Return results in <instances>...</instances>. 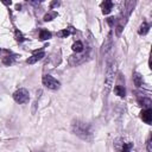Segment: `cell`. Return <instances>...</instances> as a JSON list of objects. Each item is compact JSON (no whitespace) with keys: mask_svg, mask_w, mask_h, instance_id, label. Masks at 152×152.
<instances>
[{"mask_svg":"<svg viewBox=\"0 0 152 152\" xmlns=\"http://www.w3.org/2000/svg\"><path fill=\"white\" fill-rule=\"evenodd\" d=\"M71 131H72L74 134H76L77 137H80L81 139H84V140H89L93 137L91 126L89 124L83 122V121H80V120H76V121L72 122Z\"/></svg>","mask_w":152,"mask_h":152,"instance_id":"6da1fadb","label":"cell"},{"mask_svg":"<svg viewBox=\"0 0 152 152\" xmlns=\"http://www.w3.org/2000/svg\"><path fill=\"white\" fill-rule=\"evenodd\" d=\"M114 72H115V68L113 63H108L107 69H106V74H104V89L103 93L107 95L113 86L114 82Z\"/></svg>","mask_w":152,"mask_h":152,"instance_id":"7a4b0ae2","label":"cell"},{"mask_svg":"<svg viewBox=\"0 0 152 152\" xmlns=\"http://www.w3.org/2000/svg\"><path fill=\"white\" fill-rule=\"evenodd\" d=\"M13 99H14V101H15L17 103L23 104V103H26V102L28 101L30 94H28V91H27L25 88H20V89H18V90L13 94Z\"/></svg>","mask_w":152,"mask_h":152,"instance_id":"3957f363","label":"cell"},{"mask_svg":"<svg viewBox=\"0 0 152 152\" xmlns=\"http://www.w3.org/2000/svg\"><path fill=\"white\" fill-rule=\"evenodd\" d=\"M42 82H43V84H44L46 88L52 89V90L58 89L59 86H61V83H59L55 77H52V76H50V75H44L43 78H42Z\"/></svg>","mask_w":152,"mask_h":152,"instance_id":"277c9868","label":"cell"},{"mask_svg":"<svg viewBox=\"0 0 152 152\" xmlns=\"http://www.w3.org/2000/svg\"><path fill=\"white\" fill-rule=\"evenodd\" d=\"M87 57H88V53L74 55V56H70V58H69V63H70V65H78V64L83 63L84 61H87Z\"/></svg>","mask_w":152,"mask_h":152,"instance_id":"5b68a950","label":"cell"},{"mask_svg":"<svg viewBox=\"0 0 152 152\" xmlns=\"http://www.w3.org/2000/svg\"><path fill=\"white\" fill-rule=\"evenodd\" d=\"M44 56H45V52H44L43 50L36 51L31 57H28V58L26 59V63H27V64H34V63H37L38 61L43 59V57H44Z\"/></svg>","mask_w":152,"mask_h":152,"instance_id":"8992f818","label":"cell"},{"mask_svg":"<svg viewBox=\"0 0 152 152\" xmlns=\"http://www.w3.org/2000/svg\"><path fill=\"white\" fill-rule=\"evenodd\" d=\"M140 116H141V119H142L144 122L151 124V121H152V110H151L150 108H146V109L141 110Z\"/></svg>","mask_w":152,"mask_h":152,"instance_id":"52a82bcc","label":"cell"},{"mask_svg":"<svg viewBox=\"0 0 152 152\" xmlns=\"http://www.w3.org/2000/svg\"><path fill=\"white\" fill-rule=\"evenodd\" d=\"M110 46H112V32L108 33V36H107V38H106V42H104L103 45H102L101 53H106V52L110 49Z\"/></svg>","mask_w":152,"mask_h":152,"instance_id":"ba28073f","label":"cell"},{"mask_svg":"<svg viewBox=\"0 0 152 152\" xmlns=\"http://www.w3.org/2000/svg\"><path fill=\"white\" fill-rule=\"evenodd\" d=\"M101 8H102V13L103 14H108L113 8V2L110 0H104L101 4Z\"/></svg>","mask_w":152,"mask_h":152,"instance_id":"9c48e42d","label":"cell"},{"mask_svg":"<svg viewBox=\"0 0 152 152\" xmlns=\"http://www.w3.org/2000/svg\"><path fill=\"white\" fill-rule=\"evenodd\" d=\"M72 51L74 52H76V53H81L82 51H83V49H84V45H83V43L82 42H80V40H77V42H75L74 44H72Z\"/></svg>","mask_w":152,"mask_h":152,"instance_id":"30bf717a","label":"cell"},{"mask_svg":"<svg viewBox=\"0 0 152 152\" xmlns=\"http://www.w3.org/2000/svg\"><path fill=\"white\" fill-rule=\"evenodd\" d=\"M57 17V12L56 11H48V13H45L43 20L44 21H51L52 19H55Z\"/></svg>","mask_w":152,"mask_h":152,"instance_id":"8fae6325","label":"cell"},{"mask_svg":"<svg viewBox=\"0 0 152 152\" xmlns=\"http://www.w3.org/2000/svg\"><path fill=\"white\" fill-rule=\"evenodd\" d=\"M133 82L137 87H141L142 84V76L139 74V72H134L133 74Z\"/></svg>","mask_w":152,"mask_h":152,"instance_id":"7c38bea8","label":"cell"},{"mask_svg":"<svg viewBox=\"0 0 152 152\" xmlns=\"http://www.w3.org/2000/svg\"><path fill=\"white\" fill-rule=\"evenodd\" d=\"M114 93L120 96V97H124L125 94H126V90H125V87L124 86H115L114 87Z\"/></svg>","mask_w":152,"mask_h":152,"instance_id":"4fadbf2b","label":"cell"},{"mask_svg":"<svg viewBox=\"0 0 152 152\" xmlns=\"http://www.w3.org/2000/svg\"><path fill=\"white\" fill-rule=\"evenodd\" d=\"M148 30H150V25H148L146 21H144V23L140 25V27H139V30H138V33H139V34H146V33L148 32Z\"/></svg>","mask_w":152,"mask_h":152,"instance_id":"5bb4252c","label":"cell"},{"mask_svg":"<svg viewBox=\"0 0 152 152\" xmlns=\"http://www.w3.org/2000/svg\"><path fill=\"white\" fill-rule=\"evenodd\" d=\"M51 38V32H49L48 30H40L39 32V39L40 40H48Z\"/></svg>","mask_w":152,"mask_h":152,"instance_id":"9a60e30c","label":"cell"},{"mask_svg":"<svg viewBox=\"0 0 152 152\" xmlns=\"http://www.w3.org/2000/svg\"><path fill=\"white\" fill-rule=\"evenodd\" d=\"M132 147H133V142H122L120 152H131Z\"/></svg>","mask_w":152,"mask_h":152,"instance_id":"2e32d148","label":"cell"},{"mask_svg":"<svg viewBox=\"0 0 152 152\" xmlns=\"http://www.w3.org/2000/svg\"><path fill=\"white\" fill-rule=\"evenodd\" d=\"M15 57H17V56H5V57L2 58V63L8 66V65H11V64L13 63V61H14Z\"/></svg>","mask_w":152,"mask_h":152,"instance_id":"e0dca14e","label":"cell"},{"mask_svg":"<svg viewBox=\"0 0 152 152\" xmlns=\"http://www.w3.org/2000/svg\"><path fill=\"white\" fill-rule=\"evenodd\" d=\"M69 34H70V31H69L68 28H64V30H61V31L57 32V36H58L59 38H66Z\"/></svg>","mask_w":152,"mask_h":152,"instance_id":"ac0fdd59","label":"cell"},{"mask_svg":"<svg viewBox=\"0 0 152 152\" xmlns=\"http://www.w3.org/2000/svg\"><path fill=\"white\" fill-rule=\"evenodd\" d=\"M14 37H15V40H17V42H19V43H21V42H24V40H25V38H24L23 33H21L20 31H18V30H15V32H14Z\"/></svg>","mask_w":152,"mask_h":152,"instance_id":"d6986e66","label":"cell"},{"mask_svg":"<svg viewBox=\"0 0 152 152\" xmlns=\"http://www.w3.org/2000/svg\"><path fill=\"white\" fill-rule=\"evenodd\" d=\"M138 103L140 106H150L151 104V100L150 99H139L138 100Z\"/></svg>","mask_w":152,"mask_h":152,"instance_id":"ffe728a7","label":"cell"},{"mask_svg":"<svg viewBox=\"0 0 152 152\" xmlns=\"http://www.w3.org/2000/svg\"><path fill=\"white\" fill-rule=\"evenodd\" d=\"M59 5H61V1L55 0V1H52V2L50 4V7H51V8H55V7H58Z\"/></svg>","mask_w":152,"mask_h":152,"instance_id":"44dd1931","label":"cell"},{"mask_svg":"<svg viewBox=\"0 0 152 152\" xmlns=\"http://www.w3.org/2000/svg\"><path fill=\"white\" fill-rule=\"evenodd\" d=\"M107 23H108V25H109L110 27H113V26H114V23H115V19H114L113 17H110V18L107 19Z\"/></svg>","mask_w":152,"mask_h":152,"instance_id":"7402d4cb","label":"cell"},{"mask_svg":"<svg viewBox=\"0 0 152 152\" xmlns=\"http://www.w3.org/2000/svg\"><path fill=\"white\" fill-rule=\"evenodd\" d=\"M146 146H147V152H152V147H151V137L148 138V140H147V144H146Z\"/></svg>","mask_w":152,"mask_h":152,"instance_id":"603a6c76","label":"cell"},{"mask_svg":"<svg viewBox=\"0 0 152 152\" xmlns=\"http://www.w3.org/2000/svg\"><path fill=\"white\" fill-rule=\"evenodd\" d=\"M42 1H30V4H32V5H38V4H40Z\"/></svg>","mask_w":152,"mask_h":152,"instance_id":"cb8c5ba5","label":"cell"},{"mask_svg":"<svg viewBox=\"0 0 152 152\" xmlns=\"http://www.w3.org/2000/svg\"><path fill=\"white\" fill-rule=\"evenodd\" d=\"M2 4H4V5H11L12 1H11V0H10V1H2Z\"/></svg>","mask_w":152,"mask_h":152,"instance_id":"d4e9b609","label":"cell"},{"mask_svg":"<svg viewBox=\"0 0 152 152\" xmlns=\"http://www.w3.org/2000/svg\"><path fill=\"white\" fill-rule=\"evenodd\" d=\"M20 8H21V6H20V5H15V10H18V11H19Z\"/></svg>","mask_w":152,"mask_h":152,"instance_id":"484cf974","label":"cell"},{"mask_svg":"<svg viewBox=\"0 0 152 152\" xmlns=\"http://www.w3.org/2000/svg\"><path fill=\"white\" fill-rule=\"evenodd\" d=\"M0 52H1V50H0Z\"/></svg>","mask_w":152,"mask_h":152,"instance_id":"4316f807","label":"cell"}]
</instances>
